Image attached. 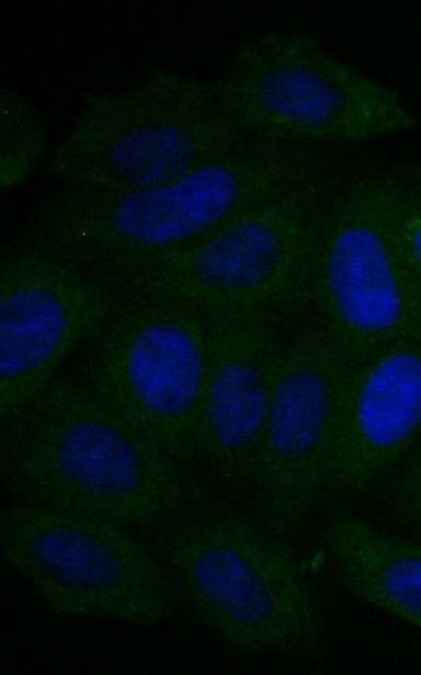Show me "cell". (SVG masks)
Masks as SVG:
<instances>
[{"label": "cell", "instance_id": "1", "mask_svg": "<svg viewBox=\"0 0 421 675\" xmlns=\"http://www.w3.org/2000/svg\"><path fill=\"white\" fill-rule=\"evenodd\" d=\"M334 163L327 147L248 139L159 185L125 191L62 186L39 203L18 239L110 287L236 216L325 175Z\"/></svg>", "mask_w": 421, "mask_h": 675}, {"label": "cell", "instance_id": "2", "mask_svg": "<svg viewBox=\"0 0 421 675\" xmlns=\"http://www.w3.org/2000/svg\"><path fill=\"white\" fill-rule=\"evenodd\" d=\"M0 468L21 503L125 527L152 524L202 490L78 377H55L1 421Z\"/></svg>", "mask_w": 421, "mask_h": 675}, {"label": "cell", "instance_id": "3", "mask_svg": "<svg viewBox=\"0 0 421 675\" xmlns=\"http://www.w3.org/2000/svg\"><path fill=\"white\" fill-rule=\"evenodd\" d=\"M150 525L178 594L228 647L283 655L321 648L320 600L287 538L203 490Z\"/></svg>", "mask_w": 421, "mask_h": 675}, {"label": "cell", "instance_id": "4", "mask_svg": "<svg viewBox=\"0 0 421 675\" xmlns=\"http://www.w3.org/2000/svg\"><path fill=\"white\" fill-rule=\"evenodd\" d=\"M337 168L271 198L111 286L178 299L204 314L255 313L281 323L311 305L322 220Z\"/></svg>", "mask_w": 421, "mask_h": 675}, {"label": "cell", "instance_id": "5", "mask_svg": "<svg viewBox=\"0 0 421 675\" xmlns=\"http://www.w3.org/2000/svg\"><path fill=\"white\" fill-rule=\"evenodd\" d=\"M210 87L252 140L359 145L417 127L394 88L353 69L305 32L272 31L248 41Z\"/></svg>", "mask_w": 421, "mask_h": 675}, {"label": "cell", "instance_id": "6", "mask_svg": "<svg viewBox=\"0 0 421 675\" xmlns=\"http://www.w3.org/2000/svg\"><path fill=\"white\" fill-rule=\"evenodd\" d=\"M247 140L210 85L158 71L128 91L89 96L48 173L70 187L144 188L186 175Z\"/></svg>", "mask_w": 421, "mask_h": 675}, {"label": "cell", "instance_id": "7", "mask_svg": "<svg viewBox=\"0 0 421 675\" xmlns=\"http://www.w3.org/2000/svg\"><path fill=\"white\" fill-rule=\"evenodd\" d=\"M408 169L367 165L342 173L320 228L311 305L316 320L355 365L421 335V294L392 236Z\"/></svg>", "mask_w": 421, "mask_h": 675}, {"label": "cell", "instance_id": "8", "mask_svg": "<svg viewBox=\"0 0 421 675\" xmlns=\"http://www.w3.org/2000/svg\"><path fill=\"white\" fill-rule=\"evenodd\" d=\"M87 341L78 378L107 407L184 467L196 464L207 370L206 317L160 295L115 293Z\"/></svg>", "mask_w": 421, "mask_h": 675}, {"label": "cell", "instance_id": "9", "mask_svg": "<svg viewBox=\"0 0 421 675\" xmlns=\"http://www.w3.org/2000/svg\"><path fill=\"white\" fill-rule=\"evenodd\" d=\"M0 545L58 614L155 626L177 609L163 564L125 526L18 502L0 515Z\"/></svg>", "mask_w": 421, "mask_h": 675}, {"label": "cell", "instance_id": "10", "mask_svg": "<svg viewBox=\"0 0 421 675\" xmlns=\"http://www.w3.org/2000/svg\"><path fill=\"white\" fill-rule=\"evenodd\" d=\"M354 367L317 320L283 345L247 497L251 514L284 538L304 529L325 494Z\"/></svg>", "mask_w": 421, "mask_h": 675}, {"label": "cell", "instance_id": "11", "mask_svg": "<svg viewBox=\"0 0 421 675\" xmlns=\"http://www.w3.org/2000/svg\"><path fill=\"white\" fill-rule=\"evenodd\" d=\"M0 283V419L45 388L102 325L115 293L20 239L3 253Z\"/></svg>", "mask_w": 421, "mask_h": 675}, {"label": "cell", "instance_id": "12", "mask_svg": "<svg viewBox=\"0 0 421 675\" xmlns=\"http://www.w3.org/2000/svg\"><path fill=\"white\" fill-rule=\"evenodd\" d=\"M205 317L208 358L196 462L219 485L247 496L283 350L281 323L255 313Z\"/></svg>", "mask_w": 421, "mask_h": 675}, {"label": "cell", "instance_id": "13", "mask_svg": "<svg viewBox=\"0 0 421 675\" xmlns=\"http://www.w3.org/2000/svg\"><path fill=\"white\" fill-rule=\"evenodd\" d=\"M421 437V335L355 365L328 465L325 493L364 495Z\"/></svg>", "mask_w": 421, "mask_h": 675}, {"label": "cell", "instance_id": "14", "mask_svg": "<svg viewBox=\"0 0 421 675\" xmlns=\"http://www.w3.org/2000/svg\"><path fill=\"white\" fill-rule=\"evenodd\" d=\"M322 545L340 584L355 598L421 629V542L351 515L333 516Z\"/></svg>", "mask_w": 421, "mask_h": 675}, {"label": "cell", "instance_id": "15", "mask_svg": "<svg viewBox=\"0 0 421 675\" xmlns=\"http://www.w3.org/2000/svg\"><path fill=\"white\" fill-rule=\"evenodd\" d=\"M0 182L11 188L23 182L45 151L44 127L34 108L19 93L0 95Z\"/></svg>", "mask_w": 421, "mask_h": 675}, {"label": "cell", "instance_id": "16", "mask_svg": "<svg viewBox=\"0 0 421 675\" xmlns=\"http://www.w3.org/2000/svg\"><path fill=\"white\" fill-rule=\"evenodd\" d=\"M377 484L378 501L386 513L421 531V437Z\"/></svg>", "mask_w": 421, "mask_h": 675}, {"label": "cell", "instance_id": "17", "mask_svg": "<svg viewBox=\"0 0 421 675\" xmlns=\"http://www.w3.org/2000/svg\"><path fill=\"white\" fill-rule=\"evenodd\" d=\"M392 236L399 259L421 294V180L413 168L408 169L398 199Z\"/></svg>", "mask_w": 421, "mask_h": 675}, {"label": "cell", "instance_id": "18", "mask_svg": "<svg viewBox=\"0 0 421 675\" xmlns=\"http://www.w3.org/2000/svg\"><path fill=\"white\" fill-rule=\"evenodd\" d=\"M413 171L416 175L421 180V162L416 168H413Z\"/></svg>", "mask_w": 421, "mask_h": 675}]
</instances>
